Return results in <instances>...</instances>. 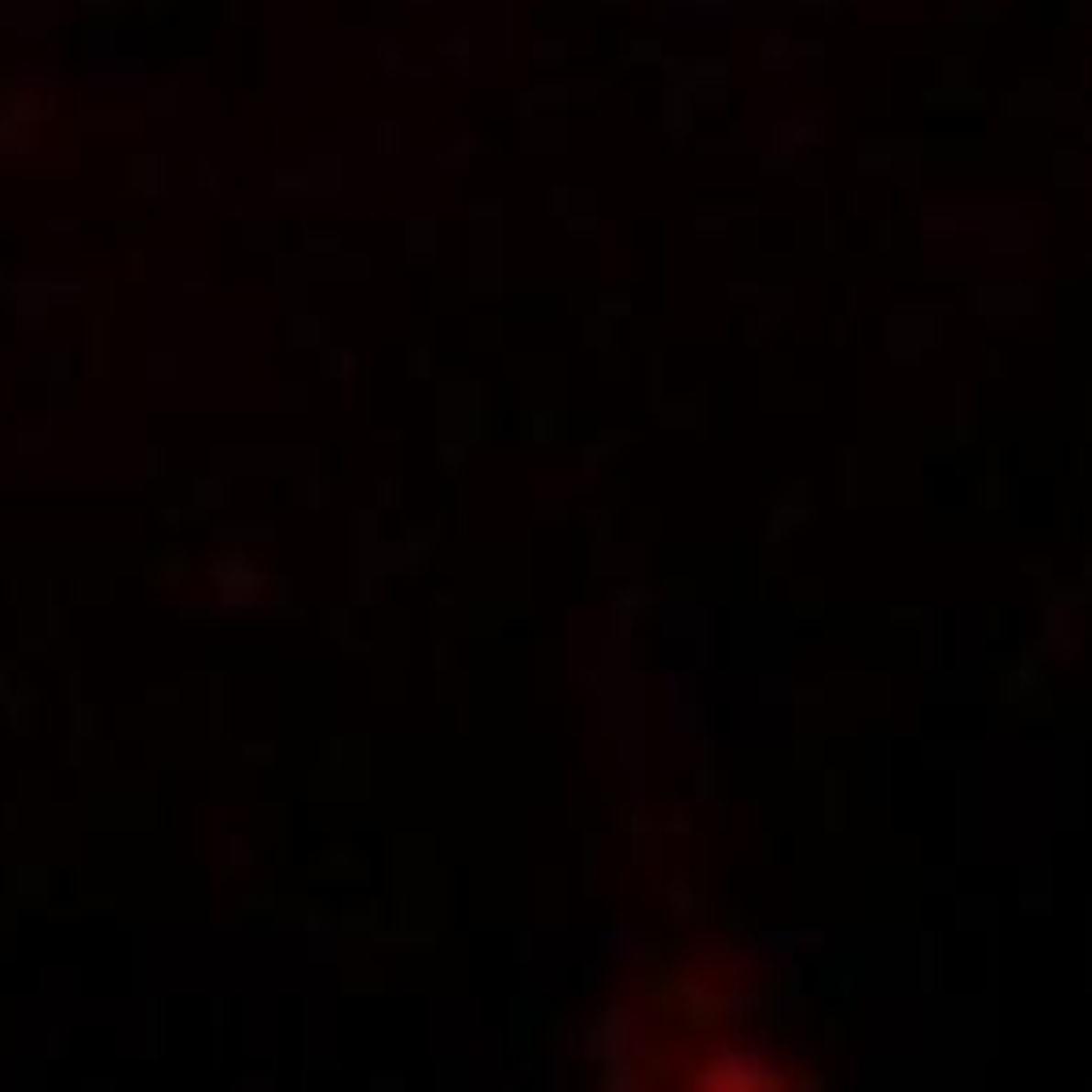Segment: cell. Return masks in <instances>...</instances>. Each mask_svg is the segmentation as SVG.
<instances>
[{"label": "cell", "instance_id": "5", "mask_svg": "<svg viewBox=\"0 0 1092 1092\" xmlns=\"http://www.w3.org/2000/svg\"><path fill=\"white\" fill-rule=\"evenodd\" d=\"M1088 141H1092V125H1088Z\"/></svg>", "mask_w": 1092, "mask_h": 1092}, {"label": "cell", "instance_id": "2", "mask_svg": "<svg viewBox=\"0 0 1092 1092\" xmlns=\"http://www.w3.org/2000/svg\"><path fill=\"white\" fill-rule=\"evenodd\" d=\"M666 125H671L674 141H682V136H687V125H692V103H687V90H682V86L666 90Z\"/></svg>", "mask_w": 1092, "mask_h": 1092}, {"label": "cell", "instance_id": "1", "mask_svg": "<svg viewBox=\"0 0 1092 1092\" xmlns=\"http://www.w3.org/2000/svg\"><path fill=\"white\" fill-rule=\"evenodd\" d=\"M210 576H213V584L223 589L226 602H239V606H248L265 584V572L257 568L244 551H223V555H213L210 559Z\"/></svg>", "mask_w": 1092, "mask_h": 1092}, {"label": "cell", "instance_id": "4", "mask_svg": "<svg viewBox=\"0 0 1092 1092\" xmlns=\"http://www.w3.org/2000/svg\"><path fill=\"white\" fill-rule=\"evenodd\" d=\"M692 73H695V82H713V86H721L726 82V60H704V64H692Z\"/></svg>", "mask_w": 1092, "mask_h": 1092}, {"label": "cell", "instance_id": "3", "mask_svg": "<svg viewBox=\"0 0 1092 1092\" xmlns=\"http://www.w3.org/2000/svg\"><path fill=\"white\" fill-rule=\"evenodd\" d=\"M759 64H764V69H772V73H777V69H790V64H794V43L785 38V30H772V35L764 38Z\"/></svg>", "mask_w": 1092, "mask_h": 1092}]
</instances>
